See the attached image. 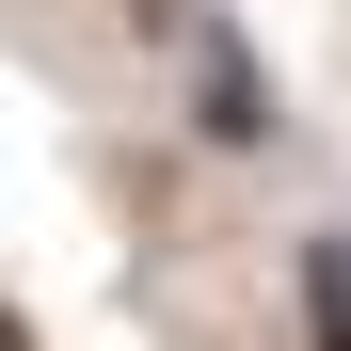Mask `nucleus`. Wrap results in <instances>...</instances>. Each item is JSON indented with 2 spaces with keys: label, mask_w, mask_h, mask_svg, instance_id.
<instances>
[{
  "label": "nucleus",
  "mask_w": 351,
  "mask_h": 351,
  "mask_svg": "<svg viewBox=\"0 0 351 351\" xmlns=\"http://www.w3.org/2000/svg\"><path fill=\"white\" fill-rule=\"evenodd\" d=\"M112 16H144V32H192V16H208V0H112Z\"/></svg>",
  "instance_id": "obj_3"
},
{
  "label": "nucleus",
  "mask_w": 351,
  "mask_h": 351,
  "mask_svg": "<svg viewBox=\"0 0 351 351\" xmlns=\"http://www.w3.org/2000/svg\"><path fill=\"white\" fill-rule=\"evenodd\" d=\"M287 287H304V351H351V240H335V223L287 256Z\"/></svg>",
  "instance_id": "obj_2"
},
{
  "label": "nucleus",
  "mask_w": 351,
  "mask_h": 351,
  "mask_svg": "<svg viewBox=\"0 0 351 351\" xmlns=\"http://www.w3.org/2000/svg\"><path fill=\"white\" fill-rule=\"evenodd\" d=\"M176 48H192V128H208L223 160H256V144H271V64H256V32H240V16H192Z\"/></svg>",
  "instance_id": "obj_1"
}]
</instances>
